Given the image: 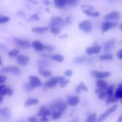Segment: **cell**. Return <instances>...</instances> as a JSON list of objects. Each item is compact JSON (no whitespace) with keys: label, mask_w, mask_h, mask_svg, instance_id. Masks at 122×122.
I'll return each mask as SVG.
<instances>
[{"label":"cell","mask_w":122,"mask_h":122,"mask_svg":"<svg viewBox=\"0 0 122 122\" xmlns=\"http://www.w3.org/2000/svg\"><path fill=\"white\" fill-rule=\"evenodd\" d=\"M101 50H102V48L100 46L94 45V46H89L86 49V54L88 56H92V55H94V54H97L100 53Z\"/></svg>","instance_id":"obj_16"},{"label":"cell","mask_w":122,"mask_h":122,"mask_svg":"<svg viewBox=\"0 0 122 122\" xmlns=\"http://www.w3.org/2000/svg\"><path fill=\"white\" fill-rule=\"evenodd\" d=\"M5 49H6V46L3 44H0V50H5Z\"/></svg>","instance_id":"obj_50"},{"label":"cell","mask_w":122,"mask_h":122,"mask_svg":"<svg viewBox=\"0 0 122 122\" xmlns=\"http://www.w3.org/2000/svg\"><path fill=\"white\" fill-rule=\"evenodd\" d=\"M65 24V20L59 16H52L49 22V26H59L62 28Z\"/></svg>","instance_id":"obj_3"},{"label":"cell","mask_w":122,"mask_h":122,"mask_svg":"<svg viewBox=\"0 0 122 122\" xmlns=\"http://www.w3.org/2000/svg\"><path fill=\"white\" fill-rule=\"evenodd\" d=\"M117 122H122V114L119 117V119H117Z\"/></svg>","instance_id":"obj_52"},{"label":"cell","mask_w":122,"mask_h":122,"mask_svg":"<svg viewBox=\"0 0 122 122\" xmlns=\"http://www.w3.org/2000/svg\"><path fill=\"white\" fill-rule=\"evenodd\" d=\"M31 19H34V20H38V19H39V17H38V16H37L36 14H34V15L31 16Z\"/></svg>","instance_id":"obj_51"},{"label":"cell","mask_w":122,"mask_h":122,"mask_svg":"<svg viewBox=\"0 0 122 122\" xmlns=\"http://www.w3.org/2000/svg\"><path fill=\"white\" fill-rule=\"evenodd\" d=\"M117 23L114 22V21H104L102 24V32L103 34L107 32L108 31H109L110 29H112L114 28H115L117 26Z\"/></svg>","instance_id":"obj_12"},{"label":"cell","mask_w":122,"mask_h":122,"mask_svg":"<svg viewBox=\"0 0 122 122\" xmlns=\"http://www.w3.org/2000/svg\"><path fill=\"white\" fill-rule=\"evenodd\" d=\"M97 114L96 113H94L89 115L86 117L84 122H97Z\"/></svg>","instance_id":"obj_34"},{"label":"cell","mask_w":122,"mask_h":122,"mask_svg":"<svg viewBox=\"0 0 122 122\" xmlns=\"http://www.w3.org/2000/svg\"><path fill=\"white\" fill-rule=\"evenodd\" d=\"M37 65H38L39 68L48 69V68L50 66L51 64H50V61H49V59L41 58V59H40L38 60V61H37Z\"/></svg>","instance_id":"obj_20"},{"label":"cell","mask_w":122,"mask_h":122,"mask_svg":"<svg viewBox=\"0 0 122 122\" xmlns=\"http://www.w3.org/2000/svg\"><path fill=\"white\" fill-rule=\"evenodd\" d=\"M117 109V105H114V106H112L110 108H109L104 113H103L99 117V119H97V122H103L104 120H105L109 116H110V114H112V113H114Z\"/></svg>","instance_id":"obj_13"},{"label":"cell","mask_w":122,"mask_h":122,"mask_svg":"<svg viewBox=\"0 0 122 122\" xmlns=\"http://www.w3.org/2000/svg\"><path fill=\"white\" fill-rule=\"evenodd\" d=\"M117 56L119 59H122V49H121L117 53Z\"/></svg>","instance_id":"obj_48"},{"label":"cell","mask_w":122,"mask_h":122,"mask_svg":"<svg viewBox=\"0 0 122 122\" xmlns=\"http://www.w3.org/2000/svg\"><path fill=\"white\" fill-rule=\"evenodd\" d=\"M19 54H20V51L18 49H14L8 51V56L11 58H14V57L16 58Z\"/></svg>","instance_id":"obj_32"},{"label":"cell","mask_w":122,"mask_h":122,"mask_svg":"<svg viewBox=\"0 0 122 122\" xmlns=\"http://www.w3.org/2000/svg\"><path fill=\"white\" fill-rule=\"evenodd\" d=\"M81 89H80V87L79 86H77L76 87V89H75V92L76 93V94H81Z\"/></svg>","instance_id":"obj_49"},{"label":"cell","mask_w":122,"mask_h":122,"mask_svg":"<svg viewBox=\"0 0 122 122\" xmlns=\"http://www.w3.org/2000/svg\"><path fill=\"white\" fill-rule=\"evenodd\" d=\"M110 1H114V0H110Z\"/></svg>","instance_id":"obj_59"},{"label":"cell","mask_w":122,"mask_h":122,"mask_svg":"<svg viewBox=\"0 0 122 122\" xmlns=\"http://www.w3.org/2000/svg\"><path fill=\"white\" fill-rule=\"evenodd\" d=\"M115 89V85L114 84H111L107 86L106 89V92L107 94V96H112L114 95V90Z\"/></svg>","instance_id":"obj_36"},{"label":"cell","mask_w":122,"mask_h":122,"mask_svg":"<svg viewBox=\"0 0 122 122\" xmlns=\"http://www.w3.org/2000/svg\"><path fill=\"white\" fill-rule=\"evenodd\" d=\"M113 59V55L110 53H105L104 54L100 55L99 59L101 61H109Z\"/></svg>","instance_id":"obj_33"},{"label":"cell","mask_w":122,"mask_h":122,"mask_svg":"<svg viewBox=\"0 0 122 122\" xmlns=\"http://www.w3.org/2000/svg\"><path fill=\"white\" fill-rule=\"evenodd\" d=\"M86 61H87L86 56L84 55H82V56H79L76 57L74 60V62L76 64H81L83 63H85Z\"/></svg>","instance_id":"obj_29"},{"label":"cell","mask_w":122,"mask_h":122,"mask_svg":"<svg viewBox=\"0 0 122 122\" xmlns=\"http://www.w3.org/2000/svg\"><path fill=\"white\" fill-rule=\"evenodd\" d=\"M38 122V120H37L36 117H29V119H28V122Z\"/></svg>","instance_id":"obj_46"},{"label":"cell","mask_w":122,"mask_h":122,"mask_svg":"<svg viewBox=\"0 0 122 122\" xmlns=\"http://www.w3.org/2000/svg\"><path fill=\"white\" fill-rule=\"evenodd\" d=\"M97 89H99L100 90L106 91L108 85H107V83L104 79H97Z\"/></svg>","instance_id":"obj_24"},{"label":"cell","mask_w":122,"mask_h":122,"mask_svg":"<svg viewBox=\"0 0 122 122\" xmlns=\"http://www.w3.org/2000/svg\"><path fill=\"white\" fill-rule=\"evenodd\" d=\"M55 50V47L53 45H50V44H45V51H48V52H52Z\"/></svg>","instance_id":"obj_41"},{"label":"cell","mask_w":122,"mask_h":122,"mask_svg":"<svg viewBox=\"0 0 122 122\" xmlns=\"http://www.w3.org/2000/svg\"><path fill=\"white\" fill-rule=\"evenodd\" d=\"M105 102L107 104H116L119 102V99L117 98L114 95L112 96H108V97H107L105 99Z\"/></svg>","instance_id":"obj_28"},{"label":"cell","mask_w":122,"mask_h":122,"mask_svg":"<svg viewBox=\"0 0 122 122\" xmlns=\"http://www.w3.org/2000/svg\"><path fill=\"white\" fill-rule=\"evenodd\" d=\"M13 94V91L12 89H11L9 87H6V86H4L2 90L0 92V95H1L2 97H4V96H9V97H11Z\"/></svg>","instance_id":"obj_27"},{"label":"cell","mask_w":122,"mask_h":122,"mask_svg":"<svg viewBox=\"0 0 122 122\" xmlns=\"http://www.w3.org/2000/svg\"><path fill=\"white\" fill-rule=\"evenodd\" d=\"M51 114H52V112L49 107H47L45 105H42L39 108V113H38V117H48L51 116Z\"/></svg>","instance_id":"obj_17"},{"label":"cell","mask_w":122,"mask_h":122,"mask_svg":"<svg viewBox=\"0 0 122 122\" xmlns=\"http://www.w3.org/2000/svg\"><path fill=\"white\" fill-rule=\"evenodd\" d=\"M72 74H73V71H72L71 69H67V70H66V71H64V75H65L66 76H67V77L71 76Z\"/></svg>","instance_id":"obj_44"},{"label":"cell","mask_w":122,"mask_h":122,"mask_svg":"<svg viewBox=\"0 0 122 122\" xmlns=\"http://www.w3.org/2000/svg\"><path fill=\"white\" fill-rule=\"evenodd\" d=\"M117 44V40L114 39H109L107 41L103 46V51L105 53H110L112 51L114 50Z\"/></svg>","instance_id":"obj_9"},{"label":"cell","mask_w":122,"mask_h":122,"mask_svg":"<svg viewBox=\"0 0 122 122\" xmlns=\"http://www.w3.org/2000/svg\"><path fill=\"white\" fill-rule=\"evenodd\" d=\"M14 44L18 46L19 48H21L23 49H28L31 48V41L28 39H21V38H14Z\"/></svg>","instance_id":"obj_4"},{"label":"cell","mask_w":122,"mask_h":122,"mask_svg":"<svg viewBox=\"0 0 122 122\" xmlns=\"http://www.w3.org/2000/svg\"><path fill=\"white\" fill-rule=\"evenodd\" d=\"M120 18H121V14L117 11L109 12V14H106L104 17V21H114L119 20Z\"/></svg>","instance_id":"obj_11"},{"label":"cell","mask_w":122,"mask_h":122,"mask_svg":"<svg viewBox=\"0 0 122 122\" xmlns=\"http://www.w3.org/2000/svg\"><path fill=\"white\" fill-rule=\"evenodd\" d=\"M23 89L26 92H29L31 91H32L34 89V88L31 86V85L30 84L29 82H27V83H25L23 86Z\"/></svg>","instance_id":"obj_39"},{"label":"cell","mask_w":122,"mask_h":122,"mask_svg":"<svg viewBox=\"0 0 122 122\" xmlns=\"http://www.w3.org/2000/svg\"><path fill=\"white\" fill-rule=\"evenodd\" d=\"M121 103L122 104V99H121Z\"/></svg>","instance_id":"obj_58"},{"label":"cell","mask_w":122,"mask_h":122,"mask_svg":"<svg viewBox=\"0 0 122 122\" xmlns=\"http://www.w3.org/2000/svg\"><path fill=\"white\" fill-rule=\"evenodd\" d=\"M49 31V28L47 26H34L31 29V31L36 34L41 35Z\"/></svg>","instance_id":"obj_19"},{"label":"cell","mask_w":122,"mask_h":122,"mask_svg":"<svg viewBox=\"0 0 122 122\" xmlns=\"http://www.w3.org/2000/svg\"><path fill=\"white\" fill-rule=\"evenodd\" d=\"M0 114L5 119H9L10 117V110L8 107H4L0 110Z\"/></svg>","instance_id":"obj_26"},{"label":"cell","mask_w":122,"mask_h":122,"mask_svg":"<svg viewBox=\"0 0 122 122\" xmlns=\"http://www.w3.org/2000/svg\"><path fill=\"white\" fill-rule=\"evenodd\" d=\"M68 1L69 0H54V6L59 9H62L66 6H67Z\"/></svg>","instance_id":"obj_22"},{"label":"cell","mask_w":122,"mask_h":122,"mask_svg":"<svg viewBox=\"0 0 122 122\" xmlns=\"http://www.w3.org/2000/svg\"><path fill=\"white\" fill-rule=\"evenodd\" d=\"M79 29L84 33H91L93 30V24L90 20H84L78 24Z\"/></svg>","instance_id":"obj_2"},{"label":"cell","mask_w":122,"mask_h":122,"mask_svg":"<svg viewBox=\"0 0 122 122\" xmlns=\"http://www.w3.org/2000/svg\"><path fill=\"white\" fill-rule=\"evenodd\" d=\"M95 92H96V94H97L98 98H99V99H101V100L105 99L107 98V94L106 91H104V90H100V89H97L96 90Z\"/></svg>","instance_id":"obj_30"},{"label":"cell","mask_w":122,"mask_h":122,"mask_svg":"<svg viewBox=\"0 0 122 122\" xmlns=\"http://www.w3.org/2000/svg\"><path fill=\"white\" fill-rule=\"evenodd\" d=\"M4 86H4V84H3V85H0V92H1V90H2V89H3V88H4Z\"/></svg>","instance_id":"obj_54"},{"label":"cell","mask_w":122,"mask_h":122,"mask_svg":"<svg viewBox=\"0 0 122 122\" xmlns=\"http://www.w3.org/2000/svg\"><path fill=\"white\" fill-rule=\"evenodd\" d=\"M3 99H4V97H2L1 95H0V102H2Z\"/></svg>","instance_id":"obj_55"},{"label":"cell","mask_w":122,"mask_h":122,"mask_svg":"<svg viewBox=\"0 0 122 122\" xmlns=\"http://www.w3.org/2000/svg\"><path fill=\"white\" fill-rule=\"evenodd\" d=\"M79 102H80V98L77 95L69 96L66 99V104L70 107H76L79 104Z\"/></svg>","instance_id":"obj_18"},{"label":"cell","mask_w":122,"mask_h":122,"mask_svg":"<svg viewBox=\"0 0 122 122\" xmlns=\"http://www.w3.org/2000/svg\"><path fill=\"white\" fill-rule=\"evenodd\" d=\"M31 46L36 51L42 53L45 51V44L39 40H34L31 42Z\"/></svg>","instance_id":"obj_10"},{"label":"cell","mask_w":122,"mask_h":122,"mask_svg":"<svg viewBox=\"0 0 122 122\" xmlns=\"http://www.w3.org/2000/svg\"><path fill=\"white\" fill-rule=\"evenodd\" d=\"M69 83V80L66 79L64 76H61V79H60V81H59V85L61 88H64Z\"/></svg>","instance_id":"obj_38"},{"label":"cell","mask_w":122,"mask_h":122,"mask_svg":"<svg viewBox=\"0 0 122 122\" xmlns=\"http://www.w3.org/2000/svg\"><path fill=\"white\" fill-rule=\"evenodd\" d=\"M49 28L50 32L52 34L55 35V36H58L61 33V27H59V26H49Z\"/></svg>","instance_id":"obj_31"},{"label":"cell","mask_w":122,"mask_h":122,"mask_svg":"<svg viewBox=\"0 0 122 122\" xmlns=\"http://www.w3.org/2000/svg\"><path fill=\"white\" fill-rule=\"evenodd\" d=\"M61 76H54L51 77L46 82H45L43 86L45 89H52L59 84Z\"/></svg>","instance_id":"obj_6"},{"label":"cell","mask_w":122,"mask_h":122,"mask_svg":"<svg viewBox=\"0 0 122 122\" xmlns=\"http://www.w3.org/2000/svg\"><path fill=\"white\" fill-rule=\"evenodd\" d=\"M39 102V100L37 98H34V97H30L28 99H26V101L24 103V107H31L33 105H36L38 104Z\"/></svg>","instance_id":"obj_21"},{"label":"cell","mask_w":122,"mask_h":122,"mask_svg":"<svg viewBox=\"0 0 122 122\" xmlns=\"http://www.w3.org/2000/svg\"><path fill=\"white\" fill-rule=\"evenodd\" d=\"M91 75L95 78H97V79H107L109 78L111 75L112 73L110 71H97V70H93L91 71Z\"/></svg>","instance_id":"obj_8"},{"label":"cell","mask_w":122,"mask_h":122,"mask_svg":"<svg viewBox=\"0 0 122 122\" xmlns=\"http://www.w3.org/2000/svg\"><path fill=\"white\" fill-rule=\"evenodd\" d=\"M9 20H10V19L7 16H0V24H6V23L9 22Z\"/></svg>","instance_id":"obj_40"},{"label":"cell","mask_w":122,"mask_h":122,"mask_svg":"<svg viewBox=\"0 0 122 122\" xmlns=\"http://www.w3.org/2000/svg\"><path fill=\"white\" fill-rule=\"evenodd\" d=\"M50 109H51V112L60 111L62 113H64L67 109V104L61 99H56L51 104Z\"/></svg>","instance_id":"obj_1"},{"label":"cell","mask_w":122,"mask_h":122,"mask_svg":"<svg viewBox=\"0 0 122 122\" xmlns=\"http://www.w3.org/2000/svg\"><path fill=\"white\" fill-rule=\"evenodd\" d=\"M117 98H118L119 99H122V86L119 84L116 92H115V94H114Z\"/></svg>","instance_id":"obj_37"},{"label":"cell","mask_w":122,"mask_h":122,"mask_svg":"<svg viewBox=\"0 0 122 122\" xmlns=\"http://www.w3.org/2000/svg\"><path fill=\"white\" fill-rule=\"evenodd\" d=\"M3 65V61H2V59H1V56L0 55V66H2Z\"/></svg>","instance_id":"obj_53"},{"label":"cell","mask_w":122,"mask_h":122,"mask_svg":"<svg viewBox=\"0 0 122 122\" xmlns=\"http://www.w3.org/2000/svg\"><path fill=\"white\" fill-rule=\"evenodd\" d=\"M71 122H79V121H78V119H74V120H73Z\"/></svg>","instance_id":"obj_56"},{"label":"cell","mask_w":122,"mask_h":122,"mask_svg":"<svg viewBox=\"0 0 122 122\" xmlns=\"http://www.w3.org/2000/svg\"><path fill=\"white\" fill-rule=\"evenodd\" d=\"M79 87H80V89H81V91H84V92H87L89 89H88V88H87V86L83 83V82H81V83H80L79 85H78Z\"/></svg>","instance_id":"obj_43"},{"label":"cell","mask_w":122,"mask_h":122,"mask_svg":"<svg viewBox=\"0 0 122 122\" xmlns=\"http://www.w3.org/2000/svg\"><path fill=\"white\" fill-rule=\"evenodd\" d=\"M39 121H40V122H49V119L46 117H42L40 118Z\"/></svg>","instance_id":"obj_47"},{"label":"cell","mask_w":122,"mask_h":122,"mask_svg":"<svg viewBox=\"0 0 122 122\" xmlns=\"http://www.w3.org/2000/svg\"><path fill=\"white\" fill-rule=\"evenodd\" d=\"M6 81V77L4 75H0V85H3Z\"/></svg>","instance_id":"obj_45"},{"label":"cell","mask_w":122,"mask_h":122,"mask_svg":"<svg viewBox=\"0 0 122 122\" xmlns=\"http://www.w3.org/2000/svg\"><path fill=\"white\" fill-rule=\"evenodd\" d=\"M29 83L34 89L39 88L43 86V83L41 82V79L38 76L34 75L29 76Z\"/></svg>","instance_id":"obj_15"},{"label":"cell","mask_w":122,"mask_h":122,"mask_svg":"<svg viewBox=\"0 0 122 122\" xmlns=\"http://www.w3.org/2000/svg\"><path fill=\"white\" fill-rule=\"evenodd\" d=\"M83 12L88 16L91 17H98L100 15V13L97 11H94V9L88 5H84L81 7Z\"/></svg>","instance_id":"obj_5"},{"label":"cell","mask_w":122,"mask_h":122,"mask_svg":"<svg viewBox=\"0 0 122 122\" xmlns=\"http://www.w3.org/2000/svg\"><path fill=\"white\" fill-rule=\"evenodd\" d=\"M29 61H30V58L28 56L24 55V54H20L16 57V62H17V64L19 66H23V67L26 66L29 64Z\"/></svg>","instance_id":"obj_14"},{"label":"cell","mask_w":122,"mask_h":122,"mask_svg":"<svg viewBox=\"0 0 122 122\" xmlns=\"http://www.w3.org/2000/svg\"><path fill=\"white\" fill-rule=\"evenodd\" d=\"M39 73L44 77L45 78H49L52 76V72L49 70L48 69H42V68H39Z\"/></svg>","instance_id":"obj_25"},{"label":"cell","mask_w":122,"mask_h":122,"mask_svg":"<svg viewBox=\"0 0 122 122\" xmlns=\"http://www.w3.org/2000/svg\"><path fill=\"white\" fill-rule=\"evenodd\" d=\"M120 29L122 30V24H120Z\"/></svg>","instance_id":"obj_57"},{"label":"cell","mask_w":122,"mask_h":122,"mask_svg":"<svg viewBox=\"0 0 122 122\" xmlns=\"http://www.w3.org/2000/svg\"><path fill=\"white\" fill-rule=\"evenodd\" d=\"M79 0H69L68 5L74 6H76L79 4Z\"/></svg>","instance_id":"obj_42"},{"label":"cell","mask_w":122,"mask_h":122,"mask_svg":"<svg viewBox=\"0 0 122 122\" xmlns=\"http://www.w3.org/2000/svg\"><path fill=\"white\" fill-rule=\"evenodd\" d=\"M50 59H51L54 61L58 62V63H61L64 61V57L63 55L60 54H53L51 55V58Z\"/></svg>","instance_id":"obj_23"},{"label":"cell","mask_w":122,"mask_h":122,"mask_svg":"<svg viewBox=\"0 0 122 122\" xmlns=\"http://www.w3.org/2000/svg\"><path fill=\"white\" fill-rule=\"evenodd\" d=\"M1 71L3 73H11L14 75H20L22 73L21 69L19 66H5V67H3Z\"/></svg>","instance_id":"obj_7"},{"label":"cell","mask_w":122,"mask_h":122,"mask_svg":"<svg viewBox=\"0 0 122 122\" xmlns=\"http://www.w3.org/2000/svg\"><path fill=\"white\" fill-rule=\"evenodd\" d=\"M62 114H63V113L60 111H54V112H52V114H51L52 119H54V120L59 119L61 117Z\"/></svg>","instance_id":"obj_35"}]
</instances>
